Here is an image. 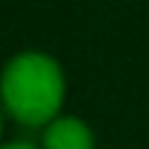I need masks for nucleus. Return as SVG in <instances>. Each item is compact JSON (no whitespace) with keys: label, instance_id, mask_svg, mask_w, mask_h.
<instances>
[{"label":"nucleus","instance_id":"1","mask_svg":"<svg viewBox=\"0 0 149 149\" xmlns=\"http://www.w3.org/2000/svg\"><path fill=\"white\" fill-rule=\"evenodd\" d=\"M67 94L64 70L46 52H22L0 73V107L18 125L43 128L61 116Z\"/></svg>","mask_w":149,"mask_h":149},{"label":"nucleus","instance_id":"2","mask_svg":"<svg viewBox=\"0 0 149 149\" xmlns=\"http://www.w3.org/2000/svg\"><path fill=\"white\" fill-rule=\"evenodd\" d=\"M43 149H94V131L76 116H58L43 131Z\"/></svg>","mask_w":149,"mask_h":149},{"label":"nucleus","instance_id":"3","mask_svg":"<svg viewBox=\"0 0 149 149\" xmlns=\"http://www.w3.org/2000/svg\"><path fill=\"white\" fill-rule=\"evenodd\" d=\"M0 149H43V146H33L28 140H12V143H3Z\"/></svg>","mask_w":149,"mask_h":149},{"label":"nucleus","instance_id":"4","mask_svg":"<svg viewBox=\"0 0 149 149\" xmlns=\"http://www.w3.org/2000/svg\"><path fill=\"white\" fill-rule=\"evenodd\" d=\"M0 134H3V110H0Z\"/></svg>","mask_w":149,"mask_h":149}]
</instances>
